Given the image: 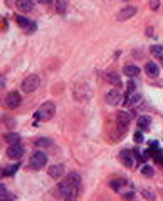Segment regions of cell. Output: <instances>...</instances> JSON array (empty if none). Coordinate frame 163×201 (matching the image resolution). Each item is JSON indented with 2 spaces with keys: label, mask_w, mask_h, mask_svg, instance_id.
<instances>
[{
  "label": "cell",
  "mask_w": 163,
  "mask_h": 201,
  "mask_svg": "<svg viewBox=\"0 0 163 201\" xmlns=\"http://www.w3.org/2000/svg\"><path fill=\"white\" fill-rule=\"evenodd\" d=\"M39 84H40V81H39V77L35 76V74H30V76H27L24 81H22V90L24 92H27V94H30V92H34V90H37Z\"/></svg>",
  "instance_id": "cell-3"
},
{
  "label": "cell",
  "mask_w": 163,
  "mask_h": 201,
  "mask_svg": "<svg viewBox=\"0 0 163 201\" xmlns=\"http://www.w3.org/2000/svg\"><path fill=\"white\" fill-rule=\"evenodd\" d=\"M141 173L145 176H148V178H151V176L155 174V171H153V168H151V166H143L141 168Z\"/></svg>",
  "instance_id": "cell-25"
},
{
  "label": "cell",
  "mask_w": 163,
  "mask_h": 201,
  "mask_svg": "<svg viewBox=\"0 0 163 201\" xmlns=\"http://www.w3.org/2000/svg\"><path fill=\"white\" fill-rule=\"evenodd\" d=\"M46 164H47V154H46V151H37L29 159V166L32 169H35V171L37 169H42Z\"/></svg>",
  "instance_id": "cell-2"
},
{
  "label": "cell",
  "mask_w": 163,
  "mask_h": 201,
  "mask_svg": "<svg viewBox=\"0 0 163 201\" xmlns=\"http://www.w3.org/2000/svg\"><path fill=\"white\" fill-rule=\"evenodd\" d=\"M79 189H81V188L73 189V191L69 193L67 196H66V201H76V200H77V194H79Z\"/></svg>",
  "instance_id": "cell-24"
},
{
  "label": "cell",
  "mask_w": 163,
  "mask_h": 201,
  "mask_svg": "<svg viewBox=\"0 0 163 201\" xmlns=\"http://www.w3.org/2000/svg\"><path fill=\"white\" fill-rule=\"evenodd\" d=\"M62 174H64V166H62V164H52V166L49 168V176L54 178V179H61Z\"/></svg>",
  "instance_id": "cell-10"
},
{
  "label": "cell",
  "mask_w": 163,
  "mask_h": 201,
  "mask_svg": "<svg viewBox=\"0 0 163 201\" xmlns=\"http://www.w3.org/2000/svg\"><path fill=\"white\" fill-rule=\"evenodd\" d=\"M136 12H138L136 7H131V5H129V7H125V9H121L120 12H118V15H116V19H118L120 22H125V20H128V19L133 17Z\"/></svg>",
  "instance_id": "cell-7"
},
{
  "label": "cell",
  "mask_w": 163,
  "mask_h": 201,
  "mask_svg": "<svg viewBox=\"0 0 163 201\" xmlns=\"http://www.w3.org/2000/svg\"><path fill=\"white\" fill-rule=\"evenodd\" d=\"M125 184H126V181H125V179H113L111 183H109V186H111V188L114 189V191H120V189L123 188Z\"/></svg>",
  "instance_id": "cell-19"
},
{
  "label": "cell",
  "mask_w": 163,
  "mask_h": 201,
  "mask_svg": "<svg viewBox=\"0 0 163 201\" xmlns=\"http://www.w3.org/2000/svg\"><path fill=\"white\" fill-rule=\"evenodd\" d=\"M37 146H42V148H46V146H51V148H52L54 144L51 142V139H39V141H37Z\"/></svg>",
  "instance_id": "cell-26"
},
{
  "label": "cell",
  "mask_w": 163,
  "mask_h": 201,
  "mask_svg": "<svg viewBox=\"0 0 163 201\" xmlns=\"http://www.w3.org/2000/svg\"><path fill=\"white\" fill-rule=\"evenodd\" d=\"M15 20H17V24H19L20 27H24V29H29L30 20H29V19H25L24 15H17V17H15Z\"/></svg>",
  "instance_id": "cell-21"
},
{
  "label": "cell",
  "mask_w": 163,
  "mask_h": 201,
  "mask_svg": "<svg viewBox=\"0 0 163 201\" xmlns=\"http://www.w3.org/2000/svg\"><path fill=\"white\" fill-rule=\"evenodd\" d=\"M135 141L140 144V142H143V133H140V131H136L135 133Z\"/></svg>",
  "instance_id": "cell-29"
},
{
  "label": "cell",
  "mask_w": 163,
  "mask_h": 201,
  "mask_svg": "<svg viewBox=\"0 0 163 201\" xmlns=\"http://www.w3.org/2000/svg\"><path fill=\"white\" fill-rule=\"evenodd\" d=\"M27 30H29V32H34V30H35V24H30L29 29H27Z\"/></svg>",
  "instance_id": "cell-31"
},
{
  "label": "cell",
  "mask_w": 163,
  "mask_h": 201,
  "mask_svg": "<svg viewBox=\"0 0 163 201\" xmlns=\"http://www.w3.org/2000/svg\"><path fill=\"white\" fill-rule=\"evenodd\" d=\"M150 124H151V119L148 116H140L138 117V128L141 129V131H146V129L150 128Z\"/></svg>",
  "instance_id": "cell-14"
},
{
  "label": "cell",
  "mask_w": 163,
  "mask_h": 201,
  "mask_svg": "<svg viewBox=\"0 0 163 201\" xmlns=\"http://www.w3.org/2000/svg\"><path fill=\"white\" fill-rule=\"evenodd\" d=\"M145 72H146V76H148V77L155 79V77H158L160 69H158V65L155 64V62H148V64L145 65Z\"/></svg>",
  "instance_id": "cell-11"
},
{
  "label": "cell",
  "mask_w": 163,
  "mask_h": 201,
  "mask_svg": "<svg viewBox=\"0 0 163 201\" xmlns=\"http://www.w3.org/2000/svg\"><path fill=\"white\" fill-rule=\"evenodd\" d=\"M150 52H151V56L158 57V59L162 60V64H163V47H162V45H151Z\"/></svg>",
  "instance_id": "cell-16"
},
{
  "label": "cell",
  "mask_w": 163,
  "mask_h": 201,
  "mask_svg": "<svg viewBox=\"0 0 163 201\" xmlns=\"http://www.w3.org/2000/svg\"><path fill=\"white\" fill-rule=\"evenodd\" d=\"M108 81L111 82L113 86H116V87H121V79H120V76H118V74H114V72H109V74H108Z\"/></svg>",
  "instance_id": "cell-18"
},
{
  "label": "cell",
  "mask_w": 163,
  "mask_h": 201,
  "mask_svg": "<svg viewBox=\"0 0 163 201\" xmlns=\"http://www.w3.org/2000/svg\"><path fill=\"white\" fill-rule=\"evenodd\" d=\"M17 9L20 12H30L34 9V2L32 0H17Z\"/></svg>",
  "instance_id": "cell-12"
},
{
  "label": "cell",
  "mask_w": 163,
  "mask_h": 201,
  "mask_svg": "<svg viewBox=\"0 0 163 201\" xmlns=\"http://www.w3.org/2000/svg\"><path fill=\"white\" fill-rule=\"evenodd\" d=\"M66 9H67V0H57V4H56V10L59 13H64Z\"/></svg>",
  "instance_id": "cell-22"
},
{
  "label": "cell",
  "mask_w": 163,
  "mask_h": 201,
  "mask_svg": "<svg viewBox=\"0 0 163 201\" xmlns=\"http://www.w3.org/2000/svg\"><path fill=\"white\" fill-rule=\"evenodd\" d=\"M160 7V0H150V9L151 10H158Z\"/></svg>",
  "instance_id": "cell-28"
},
{
  "label": "cell",
  "mask_w": 163,
  "mask_h": 201,
  "mask_svg": "<svg viewBox=\"0 0 163 201\" xmlns=\"http://www.w3.org/2000/svg\"><path fill=\"white\" fill-rule=\"evenodd\" d=\"M116 121H118V128L121 129V133H126L129 121H131V114L128 111H120L116 114Z\"/></svg>",
  "instance_id": "cell-4"
},
{
  "label": "cell",
  "mask_w": 163,
  "mask_h": 201,
  "mask_svg": "<svg viewBox=\"0 0 163 201\" xmlns=\"http://www.w3.org/2000/svg\"><path fill=\"white\" fill-rule=\"evenodd\" d=\"M22 154H24V148H22L20 142H17V144H10L9 149H7V156H9L10 159H20Z\"/></svg>",
  "instance_id": "cell-6"
},
{
  "label": "cell",
  "mask_w": 163,
  "mask_h": 201,
  "mask_svg": "<svg viewBox=\"0 0 163 201\" xmlns=\"http://www.w3.org/2000/svg\"><path fill=\"white\" fill-rule=\"evenodd\" d=\"M123 72H125V76H128V77H135V76L140 74V67H138V65H125Z\"/></svg>",
  "instance_id": "cell-15"
},
{
  "label": "cell",
  "mask_w": 163,
  "mask_h": 201,
  "mask_svg": "<svg viewBox=\"0 0 163 201\" xmlns=\"http://www.w3.org/2000/svg\"><path fill=\"white\" fill-rule=\"evenodd\" d=\"M39 2H42V4H47V5L52 4V0H39Z\"/></svg>",
  "instance_id": "cell-32"
},
{
  "label": "cell",
  "mask_w": 163,
  "mask_h": 201,
  "mask_svg": "<svg viewBox=\"0 0 163 201\" xmlns=\"http://www.w3.org/2000/svg\"><path fill=\"white\" fill-rule=\"evenodd\" d=\"M17 169H19V164H13V166H9L7 169H4V171H2V176H12L13 173L17 171Z\"/></svg>",
  "instance_id": "cell-23"
},
{
  "label": "cell",
  "mask_w": 163,
  "mask_h": 201,
  "mask_svg": "<svg viewBox=\"0 0 163 201\" xmlns=\"http://www.w3.org/2000/svg\"><path fill=\"white\" fill-rule=\"evenodd\" d=\"M123 198H125L126 201H131L133 200V193H126V194H123Z\"/></svg>",
  "instance_id": "cell-30"
},
{
  "label": "cell",
  "mask_w": 163,
  "mask_h": 201,
  "mask_svg": "<svg viewBox=\"0 0 163 201\" xmlns=\"http://www.w3.org/2000/svg\"><path fill=\"white\" fill-rule=\"evenodd\" d=\"M20 102H22V97L17 90L9 92L7 97H5V107H7V109H15V107L20 106Z\"/></svg>",
  "instance_id": "cell-5"
},
{
  "label": "cell",
  "mask_w": 163,
  "mask_h": 201,
  "mask_svg": "<svg viewBox=\"0 0 163 201\" xmlns=\"http://www.w3.org/2000/svg\"><path fill=\"white\" fill-rule=\"evenodd\" d=\"M4 139L9 142V144H17L19 139H20V136H19L17 133H7V134L4 136Z\"/></svg>",
  "instance_id": "cell-17"
},
{
  "label": "cell",
  "mask_w": 163,
  "mask_h": 201,
  "mask_svg": "<svg viewBox=\"0 0 163 201\" xmlns=\"http://www.w3.org/2000/svg\"><path fill=\"white\" fill-rule=\"evenodd\" d=\"M120 159H121V163L125 164V166H128V168L135 166V159H133V153H131V151H121Z\"/></svg>",
  "instance_id": "cell-9"
},
{
  "label": "cell",
  "mask_w": 163,
  "mask_h": 201,
  "mask_svg": "<svg viewBox=\"0 0 163 201\" xmlns=\"http://www.w3.org/2000/svg\"><path fill=\"white\" fill-rule=\"evenodd\" d=\"M66 181H67L73 188H81V176L77 174V173H71V174H67Z\"/></svg>",
  "instance_id": "cell-13"
},
{
  "label": "cell",
  "mask_w": 163,
  "mask_h": 201,
  "mask_svg": "<svg viewBox=\"0 0 163 201\" xmlns=\"http://www.w3.org/2000/svg\"><path fill=\"white\" fill-rule=\"evenodd\" d=\"M135 87H136V84H135L133 81H129L128 86H126V94H131V92L135 90Z\"/></svg>",
  "instance_id": "cell-27"
},
{
  "label": "cell",
  "mask_w": 163,
  "mask_h": 201,
  "mask_svg": "<svg viewBox=\"0 0 163 201\" xmlns=\"http://www.w3.org/2000/svg\"><path fill=\"white\" fill-rule=\"evenodd\" d=\"M54 114H56V106H54V102H44L42 106L37 109V112H35V119L37 121H51L52 117H54Z\"/></svg>",
  "instance_id": "cell-1"
},
{
  "label": "cell",
  "mask_w": 163,
  "mask_h": 201,
  "mask_svg": "<svg viewBox=\"0 0 163 201\" xmlns=\"http://www.w3.org/2000/svg\"><path fill=\"white\" fill-rule=\"evenodd\" d=\"M141 194H143V198H145V200H150V201H153L155 198H156V194H155L153 189H148V188H143L141 189Z\"/></svg>",
  "instance_id": "cell-20"
},
{
  "label": "cell",
  "mask_w": 163,
  "mask_h": 201,
  "mask_svg": "<svg viewBox=\"0 0 163 201\" xmlns=\"http://www.w3.org/2000/svg\"><path fill=\"white\" fill-rule=\"evenodd\" d=\"M106 102L109 104V106H116V104L123 102V97H121V94L116 89H113L106 94Z\"/></svg>",
  "instance_id": "cell-8"
}]
</instances>
